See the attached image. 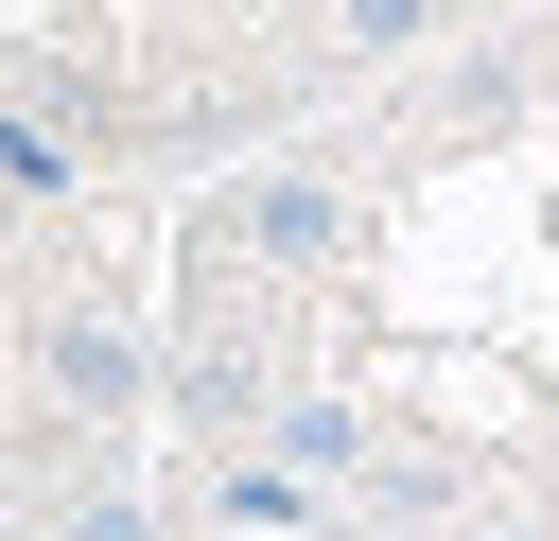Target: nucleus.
Returning <instances> with one entry per match:
<instances>
[{
	"label": "nucleus",
	"instance_id": "f03ea898",
	"mask_svg": "<svg viewBox=\"0 0 559 541\" xmlns=\"http://www.w3.org/2000/svg\"><path fill=\"white\" fill-rule=\"evenodd\" d=\"M70 175H87V122H70V105H35V87H0V192H35V209H52Z\"/></svg>",
	"mask_w": 559,
	"mask_h": 541
},
{
	"label": "nucleus",
	"instance_id": "7ed1b4c3",
	"mask_svg": "<svg viewBox=\"0 0 559 541\" xmlns=\"http://www.w3.org/2000/svg\"><path fill=\"white\" fill-rule=\"evenodd\" d=\"M52 401H140V332L122 314H70L52 332Z\"/></svg>",
	"mask_w": 559,
	"mask_h": 541
},
{
	"label": "nucleus",
	"instance_id": "1a4fd4ad",
	"mask_svg": "<svg viewBox=\"0 0 559 541\" xmlns=\"http://www.w3.org/2000/svg\"><path fill=\"white\" fill-rule=\"evenodd\" d=\"M489 541H524V524H489Z\"/></svg>",
	"mask_w": 559,
	"mask_h": 541
},
{
	"label": "nucleus",
	"instance_id": "423d86ee",
	"mask_svg": "<svg viewBox=\"0 0 559 541\" xmlns=\"http://www.w3.org/2000/svg\"><path fill=\"white\" fill-rule=\"evenodd\" d=\"M175 401H192V419H245L262 384H245V349H192V366H175Z\"/></svg>",
	"mask_w": 559,
	"mask_h": 541
},
{
	"label": "nucleus",
	"instance_id": "6e6552de",
	"mask_svg": "<svg viewBox=\"0 0 559 541\" xmlns=\"http://www.w3.org/2000/svg\"><path fill=\"white\" fill-rule=\"evenodd\" d=\"M70 541H157V506H87V524H70Z\"/></svg>",
	"mask_w": 559,
	"mask_h": 541
},
{
	"label": "nucleus",
	"instance_id": "f257e3e1",
	"mask_svg": "<svg viewBox=\"0 0 559 541\" xmlns=\"http://www.w3.org/2000/svg\"><path fill=\"white\" fill-rule=\"evenodd\" d=\"M210 227H227V244H262V262H332V244H349V192H332L314 157H262Z\"/></svg>",
	"mask_w": 559,
	"mask_h": 541
},
{
	"label": "nucleus",
	"instance_id": "39448f33",
	"mask_svg": "<svg viewBox=\"0 0 559 541\" xmlns=\"http://www.w3.org/2000/svg\"><path fill=\"white\" fill-rule=\"evenodd\" d=\"M437 0H332V52H419Z\"/></svg>",
	"mask_w": 559,
	"mask_h": 541
},
{
	"label": "nucleus",
	"instance_id": "20e7f679",
	"mask_svg": "<svg viewBox=\"0 0 559 541\" xmlns=\"http://www.w3.org/2000/svg\"><path fill=\"white\" fill-rule=\"evenodd\" d=\"M280 471H367V419H349L332 384H297V401H280Z\"/></svg>",
	"mask_w": 559,
	"mask_h": 541
},
{
	"label": "nucleus",
	"instance_id": "0eeeda50",
	"mask_svg": "<svg viewBox=\"0 0 559 541\" xmlns=\"http://www.w3.org/2000/svg\"><path fill=\"white\" fill-rule=\"evenodd\" d=\"M297 489H314V471H280V454H262V471H227L210 506H227V524H297Z\"/></svg>",
	"mask_w": 559,
	"mask_h": 541
}]
</instances>
